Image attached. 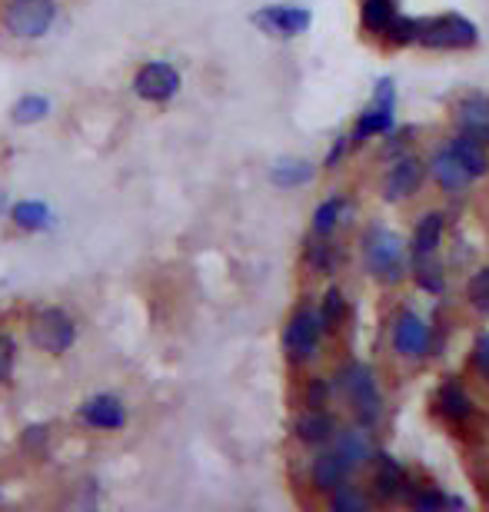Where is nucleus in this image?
<instances>
[{
  "label": "nucleus",
  "mask_w": 489,
  "mask_h": 512,
  "mask_svg": "<svg viewBox=\"0 0 489 512\" xmlns=\"http://www.w3.org/2000/svg\"><path fill=\"white\" fill-rule=\"evenodd\" d=\"M27 336L34 350L47 356H64L70 346L77 343V320L64 306H44V310H37L30 316Z\"/></svg>",
  "instance_id": "1"
},
{
  "label": "nucleus",
  "mask_w": 489,
  "mask_h": 512,
  "mask_svg": "<svg viewBox=\"0 0 489 512\" xmlns=\"http://www.w3.org/2000/svg\"><path fill=\"white\" fill-rule=\"evenodd\" d=\"M57 20V0H7L4 30L17 40H40Z\"/></svg>",
  "instance_id": "2"
},
{
  "label": "nucleus",
  "mask_w": 489,
  "mask_h": 512,
  "mask_svg": "<svg viewBox=\"0 0 489 512\" xmlns=\"http://www.w3.org/2000/svg\"><path fill=\"white\" fill-rule=\"evenodd\" d=\"M180 70L167 64V60H147V64L137 67L134 80H130V87H134V94L144 100V104H167L180 94Z\"/></svg>",
  "instance_id": "3"
},
{
  "label": "nucleus",
  "mask_w": 489,
  "mask_h": 512,
  "mask_svg": "<svg viewBox=\"0 0 489 512\" xmlns=\"http://www.w3.org/2000/svg\"><path fill=\"white\" fill-rule=\"evenodd\" d=\"M77 419L84 423L87 429H100V433H120V429L127 426V403L114 393H97L84 399V403L77 406Z\"/></svg>",
  "instance_id": "4"
},
{
  "label": "nucleus",
  "mask_w": 489,
  "mask_h": 512,
  "mask_svg": "<svg viewBox=\"0 0 489 512\" xmlns=\"http://www.w3.org/2000/svg\"><path fill=\"white\" fill-rule=\"evenodd\" d=\"M320 333H323V323L320 316L313 310H297L293 320L287 323V333H283V346H287L290 360L293 363H307L320 346Z\"/></svg>",
  "instance_id": "5"
},
{
  "label": "nucleus",
  "mask_w": 489,
  "mask_h": 512,
  "mask_svg": "<svg viewBox=\"0 0 489 512\" xmlns=\"http://www.w3.org/2000/svg\"><path fill=\"white\" fill-rule=\"evenodd\" d=\"M420 44L426 47H470L476 44V27L463 17H433L420 20Z\"/></svg>",
  "instance_id": "6"
},
{
  "label": "nucleus",
  "mask_w": 489,
  "mask_h": 512,
  "mask_svg": "<svg viewBox=\"0 0 489 512\" xmlns=\"http://www.w3.org/2000/svg\"><path fill=\"white\" fill-rule=\"evenodd\" d=\"M343 389L350 396V403L356 406L363 423H373L380 416V393H376V383H373V370L363 363H353L350 370L343 373Z\"/></svg>",
  "instance_id": "7"
},
{
  "label": "nucleus",
  "mask_w": 489,
  "mask_h": 512,
  "mask_svg": "<svg viewBox=\"0 0 489 512\" xmlns=\"http://www.w3.org/2000/svg\"><path fill=\"white\" fill-rule=\"evenodd\" d=\"M253 24L273 37H297L310 27V10L303 7H263L253 14Z\"/></svg>",
  "instance_id": "8"
},
{
  "label": "nucleus",
  "mask_w": 489,
  "mask_h": 512,
  "mask_svg": "<svg viewBox=\"0 0 489 512\" xmlns=\"http://www.w3.org/2000/svg\"><path fill=\"white\" fill-rule=\"evenodd\" d=\"M366 256L373 263V273L380 280H396L403 270V243L393 237V233H373L370 243H366Z\"/></svg>",
  "instance_id": "9"
},
{
  "label": "nucleus",
  "mask_w": 489,
  "mask_h": 512,
  "mask_svg": "<svg viewBox=\"0 0 489 512\" xmlns=\"http://www.w3.org/2000/svg\"><path fill=\"white\" fill-rule=\"evenodd\" d=\"M10 220L20 233H44L54 223V213L44 200H20L10 207Z\"/></svg>",
  "instance_id": "10"
},
{
  "label": "nucleus",
  "mask_w": 489,
  "mask_h": 512,
  "mask_svg": "<svg viewBox=\"0 0 489 512\" xmlns=\"http://www.w3.org/2000/svg\"><path fill=\"white\" fill-rule=\"evenodd\" d=\"M396 346H400L403 356H423L426 353V346H430V333H426V326L416 313L400 316V323H396Z\"/></svg>",
  "instance_id": "11"
},
{
  "label": "nucleus",
  "mask_w": 489,
  "mask_h": 512,
  "mask_svg": "<svg viewBox=\"0 0 489 512\" xmlns=\"http://www.w3.org/2000/svg\"><path fill=\"white\" fill-rule=\"evenodd\" d=\"M420 180H423V163L406 157V160L396 163V167L390 170V177H386V197L390 200L410 197V193L420 187Z\"/></svg>",
  "instance_id": "12"
},
{
  "label": "nucleus",
  "mask_w": 489,
  "mask_h": 512,
  "mask_svg": "<svg viewBox=\"0 0 489 512\" xmlns=\"http://www.w3.org/2000/svg\"><path fill=\"white\" fill-rule=\"evenodd\" d=\"M460 127L476 140H489V100L470 97L460 104Z\"/></svg>",
  "instance_id": "13"
},
{
  "label": "nucleus",
  "mask_w": 489,
  "mask_h": 512,
  "mask_svg": "<svg viewBox=\"0 0 489 512\" xmlns=\"http://www.w3.org/2000/svg\"><path fill=\"white\" fill-rule=\"evenodd\" d=\"M450 150H453V157L460 160V167L470 173V177H483V173L489 170V160H486V153L480 147V140L470 137V133L456 137Z\"/></svg>",
  "instance_id": "14"
},
{
  "label": "nucleus",
  "mask_w": 489,
  "mask_h": 512,
  "mask_svg": "<svg viewBox=\"0 0 489 512\" xmlns=\"http://www.w3.org/2000/svg\"><path fill=\"white\" fill-rule=\"evenodd\" d=\"M333 453L353 469V466H360V463H366V459L373 456V446H370V439L360 433V429H343V433L336 436V449H333Z\"/></svg>",
  "instance_id": "15"
},
{
  "label": "nucleus",
  "mask_w": 489,
  "mask_h": 512,
  "mask_svg": "<svg viewBox=\"0 0 489 512\" xmlns=\"http://www.w3.org/2000/svg\"><path fill=\"white\" fill-rule=\"evenodd\" d=\"M346 476H350V466H346L336 453L320 456L317 463H313V483H317V489H323V493L340 489L346 483Z\"/></svg>",
  "instance_id": "16"
},
{
  "label": "nucleus",
  "mask_w": 489,
  "mask_h": 512,
  "mask_svg": "<svg viewBox=\"0 0 489 512\" xmlns=\"http://www.w3.org/2000/svg\"><path fill=\"white\" fill-rule=\"evenodd\" d=\"M297 436L310 446L326 443V439L333 436V419L320 413V409H307V413L297 419Z\"/></svg>",
  "instance_id": "17"
},
{
  "label": "nucleus",
  "mask_w": 489,
  "mask_h": 512,
  "mask_svg": "<svg viewBox=\"0 0 489 512\" xmlns=\"http://www.w3.org/2000/svg\"><path fill=\"white\" fill-rule=\"evenodd\" d=\"M47 114H50V100L44 94H24L14 107H10V120H14L17 127L40 124Z\"/></svg>",
  "instance_id": "18"
},
{
  "label": "nucleus",
  "mask_w": 489,
  "mask_h": 512,
  "mask_svg": "<svg viewBox=\"0 0 489 512\" xmlns=\"http://www.w3.org/2000/svg\"><path fill=\"white\" fill-rule=\"evenodd\" d=\"M433 177L443 183L446 190H460L466 180H470V173L460 167V160L453 157V150H440L433 157Z\"/></svg>",
  "instance_id": "19"
},
{
  "label": "nucleus",
  "mask_w": 489,
  "mask_h": 512,
  "mask_svg": "<svg viewBox=\"0 0 489 512\" xmlns=\"http://www.w3.org/2000/svg\"><path fill=\"white\" fill-rule=\"evenodd\" d=\"M440 233H443V217L440 213H430L420 227H416V237H413V253L420 256V260H426L433 250H436V243H440Z\"/></svg>",
  "instance_id": "20"
},
{
  "label": "nucleus",
  "mask_w": 489,
  "mask_h": 512,
  "mask_svg": "<svg viewBox=\"0 0 489 512\" xmlns=\"http://www.w3.org/2000/svg\"><path fill=\"white\" fill-rule=\"evenodd\" d=\"M403 469L400 463H393L390 456H380L376 459V486H380V493L383 496H400V489H403Z\"/></svg>",
  "instance_id": "21"
},
{
  "label": "nucleus",
  "mask_w": 489,
  "mask_h": 512,
  "mask_svg": "<svg viewBox=\"0 0 489 512\" xmlns=\"http://www.w3.org/2000/svg\"><path fill=\"white\" fill-rule=\"evenodd\" d=\"M270 180L277 183V187H297V183L310 180V167L303 160H283L273 167Z\"/></svg>",
  "instance_id": "22"
},
{
  "label": "nucleus",
  "mask_w": 489,
  "mask_h": 512,
  "mask_svg": "<svg viewBox=\"0 0 489 512\" xmlns=\"http://www.w3.org/2000/svg\"><path fill=\"white\" fill-rule=\"evenodd\" d=\"M343 213H346V200H340V197H333V200H326L323 207L317 210V217H313V230L320 233V237H326L336 223L343 220Z\"/></svg>",
  "instance_id": "23"
},
{
  "label": "nucleus",
  "mask_w": 489,
  "mask_h": 512,
  "mask_svg": "<svg viewBox=\"0 0 489 512\" xmlns=\"http://www.w3.org/2000/svg\"><path fill=\"white\" fill-rule=\"evenodd\" d=\"M393 20V4L390 0H366L363 4V24H366V30H386V24Z\"/></svg>",
  "instance_id": "24"
},
{
  "label": "nucleus",
  "mask_w": 489,
  "mask_h": 512,
  "mask_svg": "<svg viewBox=\"0 0 489 512\" xmlns=\"http://www.w3.org/2000/svg\"><path fill=\"white\" fill-rule=\"evenodd\" d=\"M440 409L446 416H453V419H460L470 413V399L463 396V389H456V386H443L440 389Z\"/></svg>",
  "instance_id": "25"
},
{
  "label": "nucleus",
  "mask_w": 489,
  "mask_h": 512,
  "mask_svg": "<svg viewBox=\"0 0 489 512\" xmlns=\"http://www.w3.org/2000/svg\"><path fill=\"white\" fill-rule=\"evenodd\" d=\"M393 127V114L390 110H370V114L360 117V124H356V137H370V133H383Z\"/></svg>",
  "instance_id": "26"
},
{
  "label": "nucleus",
  "mask_w": 489,
  "mask_h": 512,
  "mask_svg": "<svg viewBox=\"0 0 489 512\" xmlns=\"http://www.w3.org/2000/svg\"><path fill=\"white\" fill-rule=\"evenodd\" d=\"M47 443H50V429L44 423H34V426H27L24 433H20V446H24V453H30V456L44 453Z\"/></svg>",
  "instance_id": "27"
},
{
  "label": "nucleus",
  "mask_w": 489,
  "mask_h": 512,
  "mask_svg": "<svg viewBox=\"0 0 489 512\" xmlns=\"http://www.w3.org/2000/svg\"><path fill=\"white\" fill-rule=\"evenodd\" d=\"M17 366V343L10 333H0V383H7L14 376Z\"/></svg>",
  "instance_id": "28"
},
{
  "label": "nucleus",
  "mask_w": 489,
  "mask_h": 512,
  "mask_svg": "<svg viewBox=\"0 0 489 512\" xmlns=\"http://www.w3.org/2000/svg\"><path fill=\"white\" fill-rule=\"evenodd\" d=\"M470 300H473V306L476 310H483V313H489V266L486 270H480L470 280Z\"/></svg>",
  "instance_id": "29"
},
{
  "label": "nucleus",
  "mask_w": 489,
  "mask_h": 512,
  "mask_svg": "<svg viewBox=\"0 0 489 512\" xmlns=\"http://www.w3.org/2000/svg\"><path fill=\"white\" fill-rule=\"evenodd\" d=\"M343 313H346L343 293H340V290H330V293H326V303H323V316H320V323H323V326H336V323L343 320Z\"/></svg>",
  "instance_id": "30"
},
{
  "label": "nucleus",
  "mask_w": 489,
  "mask_h": 512,
  "mask_svg": "<svg viewBox=\"0 0 489 512\" xmlns=\"http://www.w3.org/2000/svg\"><path fill=\"white\" fill-rule=\"evenodd\" d=\"M386 30L393 34V40H400V44H406V40H416L420 37V20H410V17H396L386 24Z\"/></svg>",
  "instance_id": "31"
},
{
  "label": "nucleus",
  "mask_w": 489,
  "mask_h": 512,
  "mask_svg": "<svg viewBox=\"0 0 489 512\" xmlns=\"http://www.w3.org/2000/svg\"><path fill=\"white\" fill-rule=\"evenodd\" d=\"M333 509L336 512H363L366 509V499L360 493H350V489H336V496H333Z\"/></svg>",
  "instance_id": "32"
},
{
  "label": "nucleus",
  "mask_w": 489,
  "mask_h": 512,
  "mask_svg": "<svg viewBox=\"0 0 489 512\" xmlns=\"http://www.w3.org/2000/svg\"><path fill=\"white\" fill-rule=\"evenodd\" d=\"M476 366L489 380V336H480V343H476Z\"/></svg>",
  "instance_id": "33"
},
{
  "label": "nucleus",
  "mask_w": 489,
  "mask_h": 512,
  "mask_svg": "<svg viewBox=\"0 0 489 512\" xmlns=\"http://www.w3.org/2000/svg\"><path fill=\"white\" fill-rule=\"evenodd\" d=\"M323 399H326V386L320 380H313L310 389H307V406L310 409H320L323 406Z\"/></svg>",
  "instance_id": "34"
},
{
  "label": "nucleus",
  "mask_w": 489,
  "mask_h": 512,
  "mask_svg": "<svg viewBox=\"0 0 489 512\" xmlns=\"http://www.w3.org/2000/svg\"><path fill=\"white\" fill-rule=\"evenodd\" d=\"M413 506H416V509H440V506H443V499H440V496H416V499H413Z\"/></svg>",
  "instance_id": "35"
},
{
  "label": "nucleus",
  "mask_w": 489,
  "mask_h": 512,
  "mask_svg": "<svg viewBox=\"0 0 489 512\" xmlns=\"http://www.w3.org/2000/svg\"><path fill=\"white\" fill-rule=\"evenodd\" d=\"M4 203H7V200H4V193H0V210H4Z\"/></svg>",
  "instance_id": "36"
}]
</instances>
